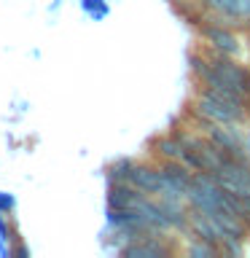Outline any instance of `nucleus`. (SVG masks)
<instances>
[{
	"mask_svg": "<svg viewBox=\"0 0 250 258\" xmlns=\"http://www.w3.org/2000/svg\"><path fill=\"white\" fill-rule=\"evenodd\" d=\"M189 110H191V116L218 121V124H242V121H247L250 105L229 102V100H223V97H215V94H210L207 89L197 86V94H194Z\"/></svg>",
	"mask_w": 250,
	"mask_h": 258,
	"instance_id": "f257e3e1",
	"label": "nucleus"
},
{
	"mask_svg": "<svg viewBox=\"0 0 250 258\" xmlns=\"http://www.w3.org/2000/svg\"><path fill=\"white\" fill-rule=\"evenodd\" d=\"M205 54H207V59L213 62V68L226 78V84H229L231 89H237L239 94L250 97V68L247 64L237 62L231 54L215 51V48H205Z\"/></svg>",
	"mask_w": 250,
	"mask_h": 258,
	"instance_id": "f03ea898",
	"label": "nucleus"
},
{
	"mask_svg": "<svg viewBox=\"0 0 250 258\" xmlns=\"http://www.w3.org/2000/svg\"><path fill=\"white\" fill-rule=\"evenodd\" d=\"M215 175V180L221 188L237 194V197H250V161L237 159V156H226L223 164Z\"/></svg>",
	"mask_w": 250,
	"mask_h": 258,
	"instance_id": "7ed1b4c3",
	"label": "nucleus"
},
{
	"mask_svg": "<svg viewBox=\"0 0 250 258\" xmlns=\"http://www.w3.org/2000/svg\"><path fill=\"white\" fill-rule=\"evenodd\" d=\"M197 32H199V38L207 43V48H215V51H223V54L237 56L239 48H242L237 30H234V27H226V24L202 22V24H197Z\"/></svg>",
	"mask_w": 250,
	"mask_h": 258,
	"instance_id": "20e7f679",
	"label": "nucleus"
},
{
	"mask_svg": "<svg viewBox=\"0 0 250 258\" xmlns=\"http://www.w3.org/2000/svg\"><path fill=\"white\" fill-rule=\"evenodd\" d=\"M172 250L175 247L169 245L164 231H161V234H143V237H137L118 255H124V258H164V255H172Z\"/></svg>",
	"mask_w": 250,
	"mask_h": 258,
	"instance_id": "39448f33",
	"label": "nucleus"
},
{
	"mask_svg": "<svg viewBox=\"0 0 250 258\" xmlns=\"http://www.w3.org/2000/svg\"><path fill=\"white\" fill-rule=\"evenodd\" d=\"M151 194L140 191L132 183H110L108 185V207H137Z\"/></svg>",
	"mask_w": 250,
	"mask_h": 258,
	"instance_id": "423d86ee",
	"label": "nucleus"
},
{
	"mask_svg": "<svg viewBox=\"0 0 250 258\" xmlns=\"http://www.w3.org/2000/svg\"><path fill=\"white\" fill-rule=\"evenodd\" d=\"M153 153L159 156V161H185V145L177 140L175 135H161L151 143Z\"/></svg>",
	"mask_w": 250,
	"mask_h": 258,
	"instance_id": "0eeeda50",
	"label": "nucleus"
},
{
	"mask_svg": "<svg viewBox=\"0 0 250 258\" xmlns=\"http://www.w3.org/2000/svg\"><path fill=\"white\" fill-rule=\"evenodd\" d=\"M185 253L191 258H213L221 253V247L218 245H210V242L199 239V237H189V247H185Z\"/></svg>",
	"mask_w": 250,
	"mask_h": 258,
	"instance_id": "6e6552de",
	"label": "nucleus"
},
{
	"mask_svg": "<svg viewBox=\"0 0 250 258\" xmlns=\"http://www.w3.org/2000/svg\"><path fill=\"white\" fill-rule=\"evenodd\" d=\"M132 159H116L108 167V183H129V175H132Z\"/></svg>",
	"mask_w": 250,
	"mask_h": 258,
	"instance_id": "1a4fd4ad",
	"label": "nucleus"
},
{
	"mask_svg": "<svg viewBox=\"0 0 250 258\" xmlns=\"http://www.w3.org/2000/svg\"><path fill=\"white\" fill-rule=\"evenodd\" d=\"M81 8L92 16V19H102V16H108V3L105 0H81Z\"/></svg>",
	"mask_w": 250,
	"mask_h": 258,
	"instance_id": "9d476101",
	"label": "nucleus"
},
{
	"mask_svg": "<svg viewBox=\"0 0 250 258\" xmlns=\"http://www.w3.org/2000/svg\"><path fill=\"white\" fill-rule=\"evenodd\" d=\"M3 215H6V213H0V255H14V247L8 245L11 229H8V221H6Z\"/></svg>",
	"mask_w": 250,
	"mask_h": 258,
	"instance_id": "9b49d317",
	"label": "nucleus"
},
{
	"mask_svg": "<svg viewBox=\"0 0 250 258\" xmlns=\"http://www.w3.org/2000/svg\"><path fill=\"white\" fill-rule=\"evenodd\" d=\"M14 207H16V199L11 197V194H3V191H0V213L11 215Z\"/></svg>",
	"mask_w": 250,
	"mask_h": 258,
	"instance_id": "f8f14e48",
	"label": "nucleus"
},
{
	"mask_svg": "<svg viewBox=\"0 0 250 258\" xmlns=\"http://www.w3.org/2000/svg\"><path fill=\"white\" fill-rule=\"evenodd\" d=\"M239 218L250 229V197H239Z\"/></svg>",
	"mask_w": 250,
	"mask_h": 258,
	"instance_id": "ddd939ff",
	"label": "nucleus"
},
{
	"mask_svg": "<svg viewBox=\"0 0 250 258\" xmlns=\"http://www.w3.org/2000/svg\"><path fill=\"white\" fill-rule=\"evenodd\" d=\"M242 151H245V159L250 161V129L242 132Z\"/></svg>",
	"mask_w": 250,
	"mask_h": 258,
	"instance_id": "4468645a",
	"label": "nucleus"
},
{
	"mask_svg": "<svg viewBox=\"0 0 250 258\" xmlns=\"http://www.w3.org/2000/svg\"><path fill=\"white\" fill-rule=\"evenodd\" d=\"M14 253L24 258V255H27V247H24V245H16V250H14Z\"/></svg>",
	"mask_w": 250,
	"mask_h": 258,
	"instance_id": "2eb2a0df",
	"label": "nucleus"
},
{
	"mask_svg": "<svg viewBox=\"0 0 250 258\" xmlns=\"http://www.w3.org/2000/svg\"><path fill=\"white\" fill-rule=\"evenodd\" d=\"M183 3H194V6H199V3H205V0H183Z\"/></svg>",
	"mask_w": 250,
	"mask_h": 258,
	"instance_id": "dca6fc26",
	"label": "nucleus"
}]
</instances>
